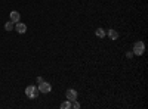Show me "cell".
<instances>
[{"label": "cell", "instance_id": "cell-9", "mask_svg": "<svg viewBox=\"0 0 148 109\" xmlns=\"http://www.w3.org/2000/svg\"><path fill=\"white\" fill-rule=\"evenodd\" d=\"M14 28H15V25H14V22H12V21H9V22L5 24V30L6 31H12Z\"/></svg>", "mask_w": 148, "mask_h": 109}, {"label": "cell", "instance_id": "cell-2", "mask_svg": "<svg viewBox=\"0 0 148 109\" xmlns=\"http://www.w3.org/2000/svg\"><path fill=\"white\" fill-rule=\"evenodd\" d=\"M144 53H145V44H144V41H136L133 44V55L141 56Z\"/></svg>", "mask_w": 148, "mask_h": 109}, {"label": "cell", "instance_id": "cell-8", "mask_svg": "<svg viewBox=\"0 0 148 109\" xmlns=\"http://www.w3.org/2000/svg\"><path fill=\"white\" fill-rule=\"evenodd\" d=\"M95 34H96L98 39H104V37H105V31H104L102 28H98V30L95 31Z\"/></svg>", "mask_w": 148, "mask_h": 109}, {"label": "cell", "instance_id": "cell-10", "mask_svg": "<svg viewBox=\"0 0 148 109\" xmlns=\"http://www.w3.org/2000/svg\"><path fill=\"white\" fill-rule=\"evenodd\" d=\"M70 108H71V102H70V100L61 103V109H70Z\"/></svg>", "mask_w": 148, "mask_h": 109}, {"label": "cell", "instance_id": "cell-7", "mask_svg": "<svg viewBox=\"0 0 148 109\" xmlns=\"http://www.w3.org/2000/svg\"><path fill=\"white\" fill-rule=\"evenodd\" d=\"M108 37H110L111 40H117V39H119V32H117L116 30H108Z\"/></svg>", "mask_w": 148, "mask_h": 109}, {"label": "cell", "instance_id": "cell-11", "mask_svg": "<svg viewBox=\"0 0 148 109\" xmlns=\"http://www.w3.org/2000/svg\"><path fill=\"white\" fill-rule=\"evenodd\" d=\"M71 108H74V109H79V108H80V103H79L77 100H74V102H71Z\"/></svg>", "mask_w": 148, "mask_h": 109}, {"label": "cell", "instance_id": "cell-1", "mask_svg": "<svg viewBox=\"0 0 148 109\" xmlns=\"http://www.w3.org/2000/svg\"><path fill=\"white\" fill-rule=\"evenodd\" d=\"M39 89H37V86H28L27 89H25V96L28 99H36L37 96H39Z\"/></svg>", "mask_w": 148, "mask_h": 109}, {"label": "cell", "instance_id": "cell-3", "mask_svg": "<svg viewBox=\"0 0 148 109\" xmlns=\"http://www.w3.org/2000/svg\"><path fill=\"white\" fill-rule=\"evenodd\" d=\"M37 89H39V91H40V93L46 94V93H51L52 86H51L49 83H46V81H42V83H39V86H37Z\"/></svg>", "mask_w": 148, "mask_h": 109}, {"label": "cell", "instance_id": "cell-6", "mask_svg": "<svg viewBox=\"0 0 148 109\" xmlns=\"http://www.w3.org/2000/svg\"><path fill=\"white\" fill-rule=\"evenodd\" d=\"M19 18H21V15H19V12H16V10H14V12H10V21L12 22H18L19 21Z\"/></svg>", "mask_w": 148, "mask_h": 109}, {"label": "cell", "instance_id": "cell-5", "mask_svg": "<svg viewBox=\"0 0 148 109\" xmlns=\"http://www.w3.org/2000/svg\"><path fill=\"white\" fill-rule=\"evenodd\" d=\"M16 24V25H15V28L14 30H16V32H19V34H24V32H25L27 31V25H25V24H22V22H15Z\"/></svg>", "mask_w": 148, "mask_h": 109}, {"label": "cell", "instance_id": "cell-4", "mask_svg": "<svg viewBox=\"0 0 148 109\" xmlns=\"http://www.w3.org/2000/svg\"><path fill=\"white\" fill-rule=\"evenodd\" d=\"M65 96H67V100H70V102H74V100H77V91H76V90H73V89L67 90Z\"/></svg>", "mask_w": 148, "mask_h": 109}]
</instances>
